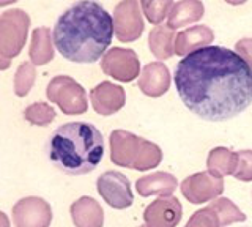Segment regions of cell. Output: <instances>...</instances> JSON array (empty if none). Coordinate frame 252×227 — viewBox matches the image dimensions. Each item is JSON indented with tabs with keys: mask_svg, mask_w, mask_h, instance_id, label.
Returning a JSON list of instances; mask_svg holds the SVG:
<instances>
[{
	"mask_svg": "<svg viewBox=\"0 0 252 227\" xmlns=\"http://www.w3.org/2000/svg\"><path fill=\"white\" fill-rule=\"evenodd\" d=\"M54 109L46 103H35L24 111V119L32 125H36V127H46L54 120Z\"/></svg>",
	"mask_w": 252,
	"mask_h": 227,
	"instance_id": "obj_13",
	"label": "cell"
},
{
	"mask_svg": "<svg viewBox=\"0 0 252 227\" xmlns=\"http://www.w3.org/2000/svg\"><path fill=\"white\" fill-rule=\"evenodd\" d=\"M10 59H5V57H2L0 56V69H8L10 68Z\"/></svg>",
	"mask_w": 252,
	"mask_h": 227,
	"instance_id": "obj_15",
	"label": "cell"
},
{
	"mask_svg": "<svg viewBox=\"0 0 252 227\" xmlns=\"http://www.w3.org/2000/svg\"><path fill=\"white\" fill-rule=\"evenodd\" d=\"M123 101L125 93L122 87H115L109 82H102L96 89L92 90L93 107L102 115H110L118 107L123 106Z\"/></svg>",
	"mask_w": 252,
	"mask_h": 227,
	"instance_id": "obj_9",
	"label": "cell"
},
{
	"mask_svg": "<svg viewBox=\"0 0 252 227\" xmlns=\"http://www.w3.org/2000/svg\"><path fill=\"white\" fill-rule=\"evenodd\" d=\"M114 21H115L114 27H115V33L118 36V40L125 43L137 40L142 29L132 26L134 22L140 24L136 0H125L120 5H117L115 13H114Z\"/></svg>",
	"mask_w": 252,
	"mask_h": 227,
	"instance_id": "obj_8",
	"label": "cell"
},
{
	"mask_svg": "<svg viewBox=\"0 0 252 227\" xmlns=\"http://www.w3.org/2000/svg\"><path fill=\"white\" fill-rule=\"evenodd\" d=\"M35 77H36V71H35L33 64H29V62L21 64L18 71L14 74V93L16 95L26 97L30 92L32 85L35 84Z\"/></svg>",
	"mask_w": 252,
	"mask_h": 227,
	"instance_id": "obj_12",
	"label": "cell"
},
{
	"mask_svg": "<svg viewBox=\"0 0 252 227\" xmlns=\"http://www.w3.org/2000/svg\"><path fill=\"white\" fill-rule=\"evenodd\" d=\"M0 227H10V219L3 211H0Z\"/></svg>",
	"mask_w": 252,
	"mask_h": 227,
	"instance_id": "obj_14",
	"label": "cell"
},
{
	"mask_svg": "<svg viewBox=\"0 0 252 227\" xmlns=\"http://www.w3.org/2000/svg\"><path fill=\"white\" fill-rule=\"evenodd\" d=\"M16 227H47L52 219L51 207L39 197H26L13 207Z\"/></svg>",
	"mask_w": 252,
	"mask_h": 227,
	"instance_id": "obj_6",
	"label": "cell"
},
{
	"mask_svg": "<svg viewBox=\"0 0 252 227\" xmlns=\"http://www.w3.org/2000/svg\"><path fill=\"white\" fill-rule=\"evenodd\" d=\"M173 84L189 112L207 122H227L252 104L249 62L224 46H202L181 59Z\"/></svg>",
	"mask_w": 252,
	"mask_h": 227,
	"instance_id": "obj_1",
	"label": "cell"
},
{
	"mask_svg": "<svg viewBox=\"0 0 252 227\" xmlns=\"http://www.w3.org/2000/svg\"><path fill=\"white\" fill-rule=\"evenodd\" d=\"M114 35L112 16L96 0H79L63 11L52 30L55 49L73 64H94Z\"/></svg>",
	"mask_w": 252,
	"mask_h": 227,
	"instance_id": "obj_2",
	"label": "cell"
},
{
	"mask_svg": "<svg viewBox=\"0 0 252 227\" xmlns=\"http://www.w3.org/2000/svg\"><path fill=\"white\" fill-rule=\"evenodd\" d=\"M14 2H18V0H0V6H6V5H11Z\"/></svg>",
	"mask_w": 252,
	"mask_h": 227,
	"instance_id": "obj_16",
	"label": "cell"
},
{
	"mask_svg": "<svg viewBox=\"0 0 252 227\" xmlns=\"http://www.w3.org/2000/svg\"><path fill=\"white\" fill-rule=\"evenodd\" d=\"M30 18L22 10H8L0 16V56L11 59L19 56L27 40Z\"/></svg>",
	"mask_w": 252,
	"mask_h": 227,
	"instance_id": "obj_4",
	"label": "cell"
},
{
	"mask_svg": "<svg viewBox=\"0 0 252 227\" xmlns=\"http://www.w3.org/2000/svg\"><path fill=\"white\" fill-rule=\"evenodd\" d=\"M52 36L51 30L47 27H38L32 33V43H30V60L33 65H46L54 57L52 49Z\"/></svg>",
	"mask_w": 252,
	"mask_h": 227,
	"instance_id": "obj_10",
	"label": "cell"
},
{
	"mask_svg": "<svg viewBox=\"0 0 252 227\" xmlns=\"http://www.w3.org/2000/svg\"><path fill=\"white\" fill-rule=\"evenodd\" d=\"M104 147V137L94 125L69 122L52 131L47 140V158L68 175H85L99 166Z\"/></svg>",
	"mask_w": 252,
	"mask_h": 227,
	"instance_id": "obj_3",
	"label": "cell"
},
{
	"mask_svg": "<svg viewBox=\"0 0 252 227\" xmlns=\"http://www.w3.org/2000/svg\"><path fill=\"white\" fill-rule=\"evenodd\" d=\"M98 191L114 208H126L132 203L128 178L118 172L110 170L102 174L98 180Z\"/></svg>",
	"mask_w": 252,
	"mask_h": 227,
	"instance_id": "obj_7",
	"label": "cell"
},
{
	"mask_svg": "<svg viewBox=\"0 0 252 227\" xmlns=\"http://www.w3.org/2000/svg\"><path fill=\"white\" fill-rule=\"evenodd\" d=\"M73 219L77 227H101L102 216L99 207L92 199H81L73 205Z\"/></svg>",
	"mask_w": 252,
	"mask_h": 227,
	"instance_id": "obj_11",
	"label": "cell"
},
{
	"mask_svg": "<svg viewBox=\"0 0 252 227\" xmlns=\"http://www.w3.org/2000/svg\"><path fill=\"white\" fill-rule=\"evenodd\" d=\"M47 98L57 103L65 114H82L87 109L85 92L76 81L66 76H59L47 87Z\"/></svg>",
	"mask_w": 252,
	"mask_h": 227,
	"instance_id": "obj_5",
	"label": "cell"
}]
</instances>
